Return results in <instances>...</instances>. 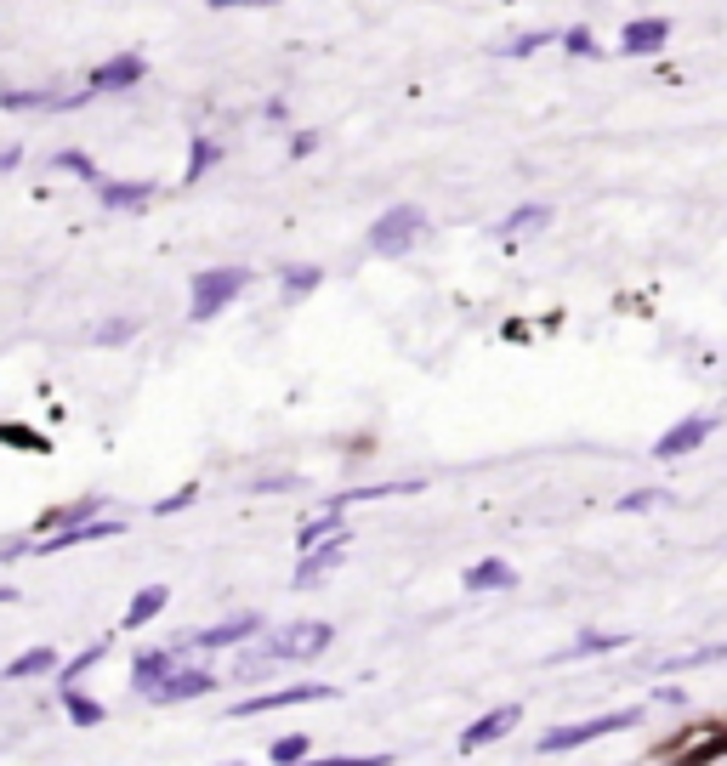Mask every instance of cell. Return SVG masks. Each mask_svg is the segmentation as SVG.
Masks as SVG:
<instances>
[{"label": "cell", "instance_id": "cell-28", "mask_svg": "<svg viewBox=\"0 0 727 766\" xmlns=\"http://www.w3.org/2000/svg\"><path fill=\"white\" fill-rule=\"evenodd\" d=\"M199 500V483H182L177 494H165L160 505H154V517H171V511H182V505H194Z\"/></svg>", "mask_w": 727, "mask_h": 766}, {"label": "cell", "instance_id": "cell-7", "mask_svg": "<svg viewBox=\"0 0 727 766\" xmlns=\"http://www.w3.org/2000/svg\"><path fill=\"white\" fill-rule=\"evenodd\" d=\"M148 74V63H142L137 52H120V57H108V63H97V69L86 74V91H131Z\"/></svg>", "mask_w": 727, "mask_h": 766}, {"label": "cell", "instance_id": "cell-21", "mask_svg": "<svg viewBox=\"0 0 727 766\" xmlns=\"http://www.w3.org/2000/svg\"><path fill=\"white\" fill-rule=\"evenodd\" d=\"M63 710H69V721L74 727H97V721H103V704H97V698H86V693H74V687H63Z\"/></svg>", "mask_w": 727, "mask_h": 766}, {"label": "cell", "instance_id": "cell-9", "mask_svg": "<svg viewBox=\"0 0 727 766\" xmlns=\"http://www.w3.org/2000/svg\"><path fill=\"white\" fill-rule=\"evenodd\" d=\"M205 693H216V676L211 670H188V664H182V670H171L148 698H154V704H182V698H205Z\"/></svg>", "mask_w": 727, "mask_h": 766}, {"label": "cell", "instance_id": "cell-11", "mask_svg": "<svg viewBox=\"0 0 727 766\" xmlns=\"http://www.w3.org/2000/svg\"><path fill=\"white\" fill-rule=\"evenodd\" d=\"M517 704H500V710H489L483 721H472V727L461 732V749H483V744H495V738H506V732L517 727Z\"/></svg>", "mask_w": 727, "mask_h": 766}, {"label": "cell", "instance_id": "cell-29", "mask_svg": "<svg viewBox=\"0 0 727 766\" xmlns=\"http://www.w3.org/2000/svg\"><path fill=\"white\" fill-rule=\"evenodd\" d=\"M551 40H557L551 29H546V35H517L512 46H500V57H529V52H540V46H551Z\"/></svg>", "mask_w": 727, "mask_h": 766}, {"label": "cell", "instance_id": "cell-13", "mask_svg": "<svg viewBox=\"0 0 727 766\" xmlns=\"http://www.w3.org/2000/svg\"><path fill=\"white\" fill-rule=\"evenodd\" d=\"M466 591L472 596H483V591H512L517 585V568L512 562H500V557H489V562H472V568H466V579H461Z\"/></svg>", "mask_w": 727, "mask_h": 766}, {"label": "cell", "instance_id": "cell-33", "mask_svg": "<svg viewBox=\"0 0 727 766\" xmlns=\"http://www.w3.org/2000/svg\"><path fill=\"white\" fill-rule=\"evenodd\" d=\"M131 330H137V318H120V324H103V330H97V341H103V347H114V341H125Z\"/></svg>", "mask_w": 727, "mask_h": 766}, {"label": "cell", "instance_id": "cell-2", "mask_svg": "<svg viewBox=\"0 0 727 766\" xmlns=\"http://www.w3.org/2000/svg\"><path fill=\"white\" fill-rule=\"evenodd\" d=\"M642 710H614V715H591V721H574V727H557L540 738V755H563V749H580L591 744V738H608V732H625V727H637Z\"/></svg>", "mask_w": 727, "mask_h": 766}, {"label": "cell", "instance_id": "cell-17", "mask_svg": "<svg viewBox=\"0 0 727 766\" xmlns=\"http://www.w3.org/2000/svg\"><path fill=\"white\" fill-rule=\"evenodd\" d=\"M52 670H63V664H57V653H52V647H29V653H18V659L6 664V681L52 676Z\"/></svg>", "mask_w": 727, "mask_h": 766}, {"label": "cell", "instance_id": "cell-1", "mask_svg": "<svg viewBox=\"0 0 727 766\" xmlns=\"http://www.w3.org/2000/svg\"><path fill=\"white\" fill-rule=\"evenodd\" d=\"M245 284H250L245 267H205V273H194V301H188V318H194V324L216 318L233 296H239V290H245Z\"/></svg>", "mask_w": 727, "mask_h": 766}, {"label": "cell", "instance_id": "cell-24", "mask_svg": "<svg viewBox=\"0 0 727 766\" xmlns=\"http://www.w3.org/2000/svg\"><path fill=\"white\" fill-rule=\"evenodd\" d=\"M52 165H57V171L86 176V182H97V188H103V171H97V159H91V154H80V148H63V154H57Z\"/></svg>", "mask_w": 727, "mask_h": 766}, {"label": "cell", "instance_id": "cell-8", "mask_svg": "<svg viewBox=\"0 0 727 766\" xmlns=\"http://www.w3.org/2000/svg\"><path fill=\"white\" fill-rule=\"evenodd\" d=\"M716 432V420H705V415H693V420H676L671 432L654 443V460H682V454H693L705 437Z\"/></svg>", "mask_w": 727, "mask_h": 766}, {"label": "cell", "instance_id": "cell-35", "mask_svg": "<svg viewBox=\"0 0 727 766\" xmlns=\"http://www.w3.org/2000/svg\"><path fill=\"white\" fill-rule=\"evenodd\" d=\"M6 443H29V449H46L35 432H23V426H6Z\"/></svg>", "mask_w": 727, "mask_h": 766}, {"label": "cell", "instance_id": "cell-14", "mask_svg": "<svg viewBox=\"0 0 727 766\" xmlns=\"http://www.w3.org/2000/svg\"><path fill=\"white\" fill-rule=\"evenodd\" d=\"M665 40H671V23H665V18H637V23H625L620 46L631 57H648V52H659Z\"/></svg>", "mask_w": 727, "mask_h": 766}, {"label": "cell", "instance_id": "cell-3", "mask_svg": "<svg viewBox=\"0 0 727 766\" xmlns=\"http://www.w3.org/2000/svg\"><path fill=\"white\" fill-rule=\"evenodd\" d=\"M426 233V216H421V205H392L381 222L370 227V250L375 256H404L409 244Z\"/></svg>", "mask_w": 727, "mask_h": 766}, {"label": "cell", "instance_id": "cell-31", "mask_svg": "<svg viewBox=\"0 0 727 766\" xmlns=\"http://www.w3.org/2000/svg\"><path fill=\"white\" fill-rule=\"evenodd\" d=\"M620 511H654V505H665V494L659 488H637V494H625V500H614Z\"/></svg>", "mask_w": 727, "mask_h": 766}, {"label": "cell", "instance_id": "cell-36", "mask_svg": "<svg viewBox=\"0 0 727 766\" xmlns=\"http://www.w3.org/2000/svg\"><path fill=\"white\" fill-rule=\"evenodd\" d=\"M211 6H262V0H211Z\"/></svg>", "mask_w": 727, "mask_h": 766}, {"label": "cell", "instance_id": "cell-6", "mask_svg": "<svg viewBox=\"0 0 727 766\" xmlns=\"http://www.w3.org/2000/svg\"><path fill=\"white\" fill-rule=\"evenodd\" d=\"M262 630V619L256 613H239V619H228V625H211V630H199L194 642H182L177 653L188 659V653H222V647H239L245 636H256Z\"/></svg>", "mask_w": 727, "mask_h": 766}, {"label": "cell", "instance_id": "cell-16", "mask_svg": "<svg viewBox=\"0 0 727 766\" xmlns=\"http://www.w3.org/2000/svg\"><path fill=\"white\" fill-rule=\"evenodd\" d=\"M97 193H103L108 210H142L154 199V182H103Z\"/></svg>", "mask_w": 727, "mask_h": 766}, {"label": "cell", "instance_id": "cell-23", "mask_svg": "<svg viewBox=\"0 0 727 766\" xmlns=\"http://www.w3.org/2000/svg\"><path fill=\"white\" fill-rule=\"evenodd\" d=\"M216 159H222V142L211 137H194V159H188V171H182V182H199V176L211 171Z\"/></svg>", "mask_w": 727, "mask_h": 766}, {"label": "cell", "instance_id": "cell-19", "mask_svg": "<svg viewBox=\"0 0 727 766\" xmlns=\"http://www.w3.org/2000/svg\"><path fill=\"white\" fill-rule=\"evenodd\" d=\"M165 602H171V591H165V585H148L142 596H131V608H125V625L137 630V625H148V619H160Z\"/></svg>", "mask_w": 727, "mask_h": 766}, {"label": "cell", "instance_id": "cell-22", "mask_svg": "<svg viewBox=\"0 0 727 766\" xmlns=\"http://www.w3.org/2000/svg\"><path fill=\"white\" fill-rule=\"evenodd\" d=\"M108 647H114V642H108V636H103V642H91L86 653H74V659L63 664V670H57V681H63V687H74V681L86 676V670H91V664H97V659H108Z\"/></svg>", "mask_w": 727, "mask_h": 766}, {"label": "cell", "instance_id": "cell-25", "mask_svg": "<svg viewBox=\"0 0 727 766\" xmlns=\"http://www.w3.org/2000/svg\"><path fill=\"white\" fill-rule=\"evenodd\" d=\"M546 216H551L546 205H517L512 216H506V222L495 227V233H506V239H512V233H529V227H540V222H546Z\"/></svg>", "mask_w": 727, "mask_h": 766}, {"label": "cell", "instance_id": "cell-15", "mask_svg": "<svg viewBox=\"0 0 727 766\" xmlns=\"http://www.w3.org/2000/svg\"><path fill=\"white\" fill-rule=\"evenodd\" d=\"M177 664H182L177 647H165V653H142V659L131 664V681H137L142 693H154V687H160V681L171 676V670H177Z\"/></svg>", "mask_w": 727, "mask_h": 766}, {"label": "cell", "instance_id": "cell-27", "mask_svg": "<svg viewBox=\"0 0 727 766\" xmlns=\"http://www.w3.org/2000/svg\"><path fill=\"white\" fill-rule=\"evenodd\" d=\"M319 267H290V273H284V296L296 301V296H307V290H319Z\"/></svg>", "mask_w": 727, "mask_h": 766}, {"label": "cell", "instance_id": "cell-32", "mask_svg": "<svg viewBox=\"0 0 727 766\" xmlns=\"http://www.w3.org/2000/svg\"><path fill=\"white\" fill-rule=\"evenodd\" d=\"M302 766H392V755H341V761H302Z\"/></svg>", "mask_w": 727, "mask_h": 766}, {"label": "cell", "instance_id": "cell-18", "mask_svg": "<svg viewBox=\"0 0 727 766\" xmlns=\"http://www.w3.org/2000/svg\"><path fill=\"white\" fill-rule=\"evenodd\" d=\"M336 528H341V505H324L313 523H302V534H296V545L302 551H319L324 540H336Z\"/></svg>", "mask_w": 727, "mask_h": 766}, {"label": "cell", "instance_id": "cell-20", "mask_svg": "<svg viewBox=\"0 0 727 766\" xmlns=\"http://www.w3.org/2000/svg\"><path fill=\"white\" fill-rule=\"evenodd\" d=\"M631 636H620V630H597V636H580V642H568L557 659H591V653H614V647H625Z\"/></svg>", "mask_w": 727, "mask_h": 766}, {"label": "cell", "instance_id": "cell-10", "mask_svg": "<svg viewBox=\"0 0 727 766\" xmlns=\"http://www.w3.org/2000/svg\"><path fill=\"white\" fill-rule=\"evenodd\" d=\"M347 534H336V540H324V551H302V568H296V585H319L324 574H330V568H341V557H347Z\"/></svg>", "mask_w": 727, "mask_h": 766}, {"label": "cell", "instance_id": "cell-4", "mask_svg": "<svg viewBox=\"0 0 727 766\" xmlns=\"http://www.w3.org/2000/svg\"><path fill=\"white\" fill-rule=\"evenodd\" d=\"M336 642V630L324 625V619H302V625H284L279 636H267V653H273V659L279 664H290V659H319L324 647Z\"/></svg>", "mask_w": 727, "mask_h": 766}, {"label": "cell", "instance_id": "cell-5", "mask_svg": "<svg viewBox=\"0 0 727 766\" xmlns=\"http://www.w3.org/2000/svg\"><path fill=\"white\" fill-rule=\"evenodd\" d=\"M313 698H336V687H324V681L273 687V693H256V698H245V704H233V715H267V710H290V704H313Z\"/></svg>", "mask_w": 727, "mask_h": 766}, {"label": "cell", "instance_id": "cell-12", "mask_svg": "<svg viewBox=\"0 0 727 766\" xmlns=\"http://www.w3.org/2000/svg\"><path fill=\"white\" fill-rule=\"evenodd\" d=\"M114 534H120V523H103V517H91V523H69V528H57L52 540L35 545V551H46V557H52V551H69V545H91V540H114Z\"/></svg>", "mask_w": 727, "mask_h": 766}, {"label": "cell", "instance_id": "cell-34", "mask_svg": "<svg viewBox=\"0 0 727 766\" xmlns=\"http://www.w3.org/2000/svg\"><path fill=\"white\" fill-rule=\"evenodd\" d=\"M313 148H319V137H313V131H296V142H290V154H296V159H307Z\"/></svg>", "mask_w": 727, "mask_h": 766}, {"label": "cell", "instance_id": "cell-30", "mask_svg": "<svg viewBox=\"0 0 727 766\" xmlns=\"http://www.w3.org/2000/svg\"><path fill=\"white\" fill-rule=\"evenodd\" d=\"M563 52H574V57H597L603 46L591 40V29H568V35H563Z\"/></svg>", "mask_w": 727, "mask_h": 766}, {"label": "cell", "instance_id": "cell-26", "mask_svg": "<svg viewBox=\"0 0 727 766\" xmlns=\"http://www.w3.org/2000/svg\"><path fill=\"white\" fill-rule=\"evenodd\" d=\"M273 761H279V766H302V761H307V732L273 738Z\"/></svg>", "mask_w": 727, "mask_h": 766}]
</instances>
